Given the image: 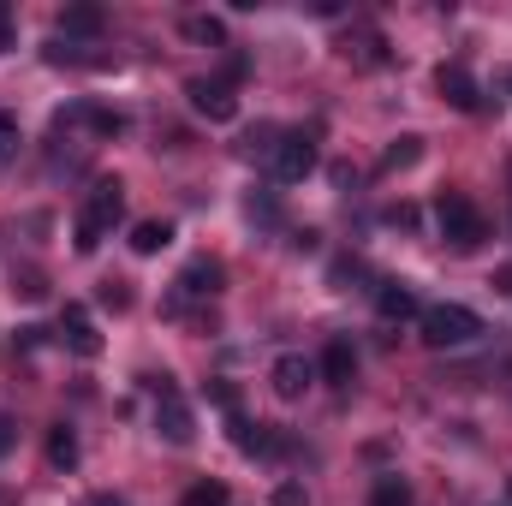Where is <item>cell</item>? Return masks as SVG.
Returning <instances> with one entry per match:
<instances>
[{
    "instance_id": "30bf717a",
    "label": "cell",
    "mask_w": 512,
    "mask_h": 506,
    "mask_svg": "<svg viewBox=\"0 0 512 506\" xmlns=\"http://www.w3.org/2000/svg\"><path fill=\"white\" fill-rule=\"evenodd\" d=\"M435 90H441L459 114H477V108H483V90H477V78H471L465 66H441V72H435Z\"/></svg>"
},
{
    "instance_id": "d6986e66",
    "label": "cell",
    "mask_w": 512,
    "mask_h": 506,
    "mask_svg": "<svg viewBox=\"0 0 512 506\" xmlns=\"http://www.w3.org/2000/svg\"><path fill=\"white\" fill-rule=\"evenodd\" d=\"M370 506H411V483H405L399 471L376 477V495H370Z\"/></svg>"
},
{
    "instance_id": "6da1fadb",
    "label": "cell",
    "mask_w": 512,
    "mask_h": 506,
    "mask_svg": "<svg viewBox=\"0 0 512 506\" xmlns=\"http://www.w3.org/2000/svg\"><path fill=\"white\" fill-rule=\"evenodd\" d=\"M120 215H126V185H120V179H96L90 197H84V209H78V221H72V245H78V256L102 251V239L120 227Z\"/></svg>"
},
{
    "instance_id": "277c9868",
    "label": "cell",
    "mask_w": 512,
    "mask_h": 506,
    "mask_svg": "<svg viewBox=\"0 0 512 506\" xmlns=\"http://www.w3.org/2000/svg\"><path fill=\"white\" fill-rule=\"evenodd\" d=\"M310 173H316V137L310 131H280V143H274V179L298 185Z\"/></svg>"
},
{
    "instance_id": "44dd1931",
    "label": "cell",
    "mask_w": 512,
    "mask_h": 506,
    "mask_svg": "<svg viewBox=\"0 0 512 506\" xmlns=\"http://www.w3.org/2000/svg\"><path fill=\"white\" fill-rule=\"evenodd\" d=\"M12 155H18V120L0 114V167H12Z\"/></svg>"
},
{
    "instance_id": "ac0fdd59",
    "label": "cell",
    "mask_w": 512,
    "mask_h": 506,
    "mask_svg": "<svg viewBox=\"0 0 512 506\" xmlns=\"http://www.w3.org/2000/svg\"><path fill=\"white\" fill-rule=\"evenodd\" d=\"M185 36L203 42V48H227V24L209 18V12H191V18H185Z\"/></svg>"
},
{
    "instance_id": "83f0119b",
    "label": "cell",
    "mask_w": 512,
    "mask_h": 506,
    "mask_svg": "<svg viewBox=\"0 0 512 506\" xmlns=\"http://www.w3.org/2000/svg\"><path fill=\"white\" fill-rule=\"evenodd\" d=\"M90 506H131L126 495H114V489H102V495H90Z\"/></svg>"
},
{
    "instance_id": "ba28073f",
    "label": "cell",
    "mask_w": 512,
    "mask_h": 506,
    "mask_svg": "<svg viewBox=\"0 0 512 506\" xmlns=\"http://www.w3.org/2000/svg\"><path fill=\"white\" fill-rule=\"evenodd\" d=\"M268 381H274V393H280V399H304V393H310V381H316V364H310L304 352H280V358H274V370H268Z\"/></svg>"
},
{
    "instance_id": "52a82bcc",
    "label": "cell",
    "mask_w": 512,
    "mask_h": 506,
    "mask_svg": "<svg viewBox=\"0 0 512 506\" xmlns=\"http://www.w3.org/2000/svg\"><path fill=\"white\" fill-rule=\"evenodd\" d=\"M60 346L78 352V358H102V334H96V322H90L84 304H66L60 310Z\"/></svg>"
},
{
    "instance_id": "e0dca14e",
    "label": "cell",
    "mask_w": 512,
    "mask_h": 506,
    "mask_svg": "<svg viewBox=\"0 0 512 506\" xmlns=\"http://www.w3.org/2000/svg\"><path fill=\"white\" fill-rule=\"evenodd\" d=\"M48 465H54V471H78V435H72L66 423L48 429Z\"/></svg>"
},
{
    "instance_id": "484cf974",
    "label": "cell",
    "mask_w": 512,
    "mask_h": 506,
    "mask_svg": "<svg viewBox=\"0 0 512 506\" xmlns=\"http://www.w3.org/2000/svg\"><path fill=\"white\" fill-rule=\"evenodd\" d=\"M382 221H387V227H417V209H405V203H399V209H387Z\"/></svg>"
},
{
    "instance_id": "8fae6325",
    "label": "cell",
    "mask_w": 512,
    "mask_h": 506,
    "mask_svg": "<svg viewBox=\"0 0 512 506\" xmlns=\"http://www.w3.org/2000/svg\"><path fill=\"white\" fill-rule=\"evenodd\" d=\"M227 429H233V447H239V453H251V459L280 453V435H274L268 423H251L245 411H233V417H227Z\"/></svg>"
},
{
    "instance_id": "4fadbf2b",
    "label": "cell",
    "mask_w": 512,
    "mask_h": 506,
    "mask_svg": "<svg viewBox=\"0 0 512 506\" xmlns=\"http://www.w3.org/2000/svg\"><path fill=\"white\" fill-rule=\"evenodd\" d=\"M376 310H382V322L423 316V310H417V292H411V286H399V280H382V286H376Z\"/></svg>"
},
{
    "instance_id": "9c48e42d",
    "label": "cell",
    "mask_w": 512,
    "mask_h": 506,
    "mask_svg": "<svg viewBox=\"0 0 512 506\" xmlns=\"http://www.w3.org/2000/svg\"><path fill=\"white\" fill-rule=\"evenodd\" d=\"M221 280H227V268H221L215 256H191V262L179 268V280H173V286H179L185 298H215V292H221Z\"/></svg>"
},
{
    "instance_id": "603a6c76",
    "label": "cell",
    "mask_w": 512,
    "mask_h": 506,
    "mask_svg": "<svg viewBox=\"0 0 512 506\" xmlns=\"http://www.w3.org/2000/svg\"><path fill=\"white\" fill-rule=\"evenodd\" d=\"M274 506H310V489L304 483H280L274 489Z\"/></svg>"
},
{
    "instance_id": "2e32d148",
    "label": "cell",
    "mask_w": 512,
    "mask_h": 506,
    "mask_svg": "<svg viewBox=\"0 0 512 506\" xmlns=\"http://www.w3.org/2000/svg\"><path fill=\"white\" fill-rule=\"evenodd\" d=\"M423 161V137L417 131H405V137H393L382 155V173H405V167H417Z\"/></svg>"
},
{
    "instance_id": "4316f807",
    "label": "cell",
    "mask_w": 512,
    "mask_h": 506,
    "mask_svg": "<svg viewBox=\"0 0 512 506\" xmlns=\"http://www.w3.org/2000/svg\"><path fill=\"white\" fill-rule=\"evenodd\" d=\"M6 48H12V12L0 6V54H6Z\"/></svg>"
},
{
    "instance_id": "9a60e30c",
    "label": "cell",
    "mask_w": 512,
    "mask_h": 506,
    "mask_svg": "<svg viewBox=\"0 0 512 506\" xmlns=\"http://www.w3.org/2000/svg\"><path fill=\"white\" fill-rule=\"evenodd\" d=\"M173 245V221H137L131 227V251L137 256H161Z\"/></svg>"
},
{
    "instance_id": "5bb4252c",
    "label": "cell",
    "mask_w": 512,
    "mask_h": 506,
    "mask_svg": "<svg viewBox=\"0 0 512 506\" xmlns=\"http://www.w3.org/2000/svg\"><path fill=\"white\" fill-rule=\"evenodd\" d=\"M60 30H66V36H102V30H108V12L90 6V0H84V6H66V12H60Z\"/></svg>"
},
{
    "instance_id": "f546056e",
    "label": "cell",
    "mask_w": 512,
    "mask_h": 506,
    "mask_svg": "<svg viewBox=\"0 0 512 506\" xmlns=\"http://www.w3.org/2000/svg\"><path fill=\"white\" fill-rule=\"evenodd\" d=\"M0 506H6V501H0Z\"/></svg>"
},
{
    "instance_id": "5b68a950",
    "label": "cell",
    "mask_w": 512,
    "mask_h": 506,
    "mask_svg": "<svg viewBox=\"0 0 512 506\" xmlns=\"http://www.w3.org/2000/svg\"><path fill=\"white\" fill-rule=\"evenodd\" d=\"M161 387V399H155V435L161 441H173V447H191V435H197V417H191V405L167 387V376L155 381Z\"/></svg>"
},
{
    "instance_id": "cb8c5ba5",
    "label": "cell",
    "mask_w": 512,
    "mask_h": 506,
    "mask_svg": "<svg viewBox=\"0 0 512 506\" xmlns=\"http://www.w3.org/2000/svg\"><path fill=\"white\" fill-rule=\"evenodd\" d=\"M102 304H114V310H126V304H131L126 280H102Z\"/></svg>"
},
{
    "instance_id": "f1b7e54d",
    "label": "cell",
    "mask_w": 512,
    "mask_h": 506,
    "mask_svg": "<svg viewBox=\"0 0 512 506\" xmlns=\"http://www.w3.org/2000/svg\"><path fill=\"white\" fill-rule=\"evenodd\" d=\"M507 96H512V72H507Z\"/></svg>"
},
{
    "instance_id": "7a4b0ae2",
    "label": "cell",
    "mask_w": 512,
    "mask_h": 506,
    "mask_svg": "<svg viewBox=\"0 0 512 506\" xmlns=\"http://www.w3.org/2000/svg\"><path fill=\"white\" fill-rule=\"evenodd\" d=\"M435 221H441V239H447L453 251H477V245L489 239V215H483L465 191H441V197H435Z\"/></svg>"
},
{
    "instance_id": "7402d4cb",
    "label": "cell",
    "mask_w": 512,
    "mask_h": 506,
    "mask_svg": "<svg viewBox=\"0 0 512 506\" xmlns=\"http://www.w3.org/2000/svg\"><path fill=\"white\" fill-rule=\"evenodd\" d=\"M209 399H215V405H221L227 417H233V411H245V405H239V393H233L227 381H209Z\"/></svg>"
},
{
    "instance_id": "8992f818",
    "label": "cell",
    "mask_w": 512,
    "mask_h": 506,
    "mask_svg": "<svg viewBox=\"0 0 512 506\" xmlns=\"http://www.w3.org/2000/svg\"><path fill=\"white\" fill-rule=\"evenodd\" d=\"M185 96H191V108H197L209 126L239 120V96H233V84H221V78H191V84H185Z\"/></svg>"
},
{
    "instance_id": "7c38bea8",
    "label": "cell",
    "mask_w": 512,
    "mask_h": 506,
    "mask_svg": "<svg viewBox=\"0 0 512 506\" xmlns=\"http://www.w3.org/2000/svg\"><path fill=\"white\" fill-rule=\"evenodd\" d=\"M322 381H328V387H352V381H358V346H352V340H328V352H322Z\"/></svg>"
},
{
    "instance_id": "ffe728a7",
    "label": "cell",
    "mask_w": 512,
    "mask_h": 506,
    "mask_svg": "<svg viewBox=\"0 0 512 506\" xmlns=\"http://www.w3.org/2000/svg\"><path fill=\"white\" fill-rule=\"evenodd\" d=\"M179 506H227V483H209V477H203V483L185 489V501Z\"/></svg>"
},
{
    "instance_id": "3957f363",
    "label": "cell",
    "mask_w": 512,
    "mask_h": 506,
    "mask_svg": "<svg viewBox=\"0 0 512 506\" xmlns=\"http://www.w3.org/2000/svg\"><path fill=\"white\" fill-rule=\"evenodd\" d=\"M423 340L435 346V352H453V346H471L477 334H483V316L471 310V304H429L423 316Z\"/></svg>"
},
{
    "instance_id": "d4e9b609",
    "label": "cell",
    "mask_w": 512,
    "mask_h": 506,
    "mask_svg": "<svg viewBox=\"0 0 512 506\" xmlns=\"http://www.w3.org/2000/svg\"><path fill=\"white\" fill-rule=\"evenodd\" d=\"M12 447H18V423H12V417H0V459H6Z\"/></svg>"
}]
</instances>
